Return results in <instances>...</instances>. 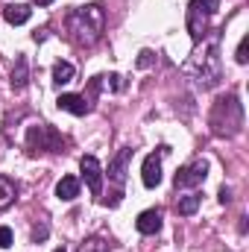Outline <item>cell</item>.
Returning a JSON list of instances; mask_svg holds the SVG:
<instances>
[{
    "mask_svg": "<svg viewBox=\"0 0 249 252\" xmlns=\"http://www.w3.org/2000/svg\"><path fill=\"white\" fill-rule=\"evenodd\" d=\"M27 82H30V64H27V56H18V62L12 67V88L21 91L27 88Z\"/></svg>",
    "mask_w": 249,
    "mask_h": 252,
    "instance_id": "cell-15",
    "label": "cell"
},
{
    "mask_svg": "<svg viewBox=\"0 0 249 252\" xmlns=\"http://www.w3.org/2000/svg\"><path fill=\"white\" fill-rule=\"evenodd\" d=\"M161 220H164L161 208H147V211H141V214H138L135 226H138V232H141V235H156V232L161 229Z\"/></svg>",
    "mask_w": 249,
    "mask_h": 252,
    "instance_id": "cell-9",
    "label": "cell"
},
{
    "mask_svg": "<svg viewBox=\"0 0 249 252\" xmlns=\"http://www.w3.org/2000/svg\"><path fill=\"white\" fill-rule=\"evenodd\" d=\"M44 238H47V226H41V229L35 226L32 229V241H44Z\"/></svg>",
    "mask_w": 249,
    "mask_h": 252,
    "instance_id": "cell-22",
    "label": "cell"
},
{
    "mask_svg": "<svg viewBox=\"0 0 249 252\" xmlns=\"http://www.w3.org/2000/svg\"><path fill=\"white\" fill-rule=\"evenodd\" d=\"M27 150L32 156L35 153H62L64 138L50 124H35V126L27 129Z\"/></svg>",
    "mask_w": 249,
    "mask_h": 252,
    "instance_id": "cell-5",
    "label": "cell"
},
{
    "mask_svg": "<svg viewBox=\"0 0 249 252\" xmlns=\"http://www.w3.org/2000/svg\"><path fill=\"white\" fill-rule=\"evenodd\" d=\"M205 176H208V161L205 158H196V161H190L185 167H179V173L173 176V185H176V190L193 188V185H202Z\"/></svg>",
    "mask_w": 249,
    "mask_h": 252,
    "instance_id": "cell-6",
    "label": "cell"
},
{
    "mask_svg": "<svg viewBox=\"0 0 249 252\" xmlns=\"http://www.w3.org/2000/svg\"><path fill=\"white\" fill-rule=\"evenodd\" d=\"M187 73H193L196 85L202 88H214L220 82V47H217V35L208 41V47L202 53H193V59L187 62Z\"/></svg>",
    "mask_w": 249,
    "mask_h": 252,
    "instance_id": "cell-3",
    "label": "cell"
},
{
    "mask_svg": "<svg viewBox=\"0 0 249 252\" xmlns=\"http://www.w3.org/2000/svg\"><path fill=\"white\" fill-rule=\"evenodd\" d=\"M73 73H76V70H73L70 62H56L53 64V85L62 88V85H67V82H73Z\"/></svg>",
    "mask_w": 249,
    "mask_h": 252,
    "instance_id": "cell-16",
    "label": "cell"
},
{
    "mask_svg": "<svg viewBox=\"0 0 249 252\" xmlns=\"http://www.w3.org/2000/svg\"><path fill=\"white\" fill-rule=\"evenodd\" d=\"M32 3H38V6H50L53 0H32Z\"/></svg>",
    "mask_w": 249,
    "mask_h": 252,
    "instance_id": "cell-25",
    "label": "cell"
},
{
    "mask_svg": "<svg viewBox=\"0 0 249 252\" xmlns=\"http://www.w3.org/2000/svg\"><path fill=\"white\" fill-rule=\"evenodd\" d=\"M9 247H12V229L0 226V250H9Z\"/></svg>",
    "mask_w": 249,
    "mask_h": 252,
    "instance_id": "cell-20",
    "label": "cell"
},
{
    "mask_svg": "<svg viewBox=\"0 0 249 252\" xmlns=\"http://www.w3.org/2000/svg\"><path fill=\"white\" fill-rule=\"evenodd\" d=\"M164 153H167V147H161V150H156V153H150V156L144 158L141 179H144L147 188H158V185H161V156H164Z\"/></svg>",
    "mask_w": 249,
    "mask_h": 252,
    "instance_id": "cell-8",
    "label": "cell"
},
{
    "mask_svg": "<svg viewBox=\"0 0 249 252\" xmlns=\"http://www.w3.org/2000/svg\"><path fill=\"white\" fill-rule=\"evenodd\" d=\"M109 250H112V247H109V241H106V238H100V235H94V238L82 241L76 252H109Z\"/></svg>",
    "mask_w": 249,
    "mask_h": 252,
    "instance_id": "cell-18",
    "label": "cell"
},
{
    "mask_svg": "<svg viewBox=\"0 0 249 252\" xmlns=\"http://www.w3.org/2000/svg\"><path fill=\"white\" fill-rule=\"evenodd\" d=\"M129 158H132V147H124L115 156V161L109 164V179H115L118 188H124V182H126V164H129Z\"/></svg>",
    "mask_w": 249,
    "mask_h": 252,
    "instance_id": "cell-10",
    "label": "cell"
},
{
    "mask_svg": "<svg viewBox=\"0 0 249 252\" xmlns=\"http://www.w3.org/2000/svg\"><path fill=\"white\" fill-rule=\"evenodd\" d=\"M67 32H70V41L79 44V47H94L103 32H106V12L97 6V3H88V6H79L67 15Z\"/></svg>",
    "mask_w": 249,
    "mask_h": 252,
    "instance_id": "cell-1",
    "label": "cell"
},
{
    "mask_svg": "<svg viewBox=\"0 0 249 252\" xmlns=\"http://www.w3.org/2000/svg\"><path fill=\"white\" fill-rule=\"evenodd\" d=\"M199 202H202V196H199L196 190H190V193H179V196H176V211H179L182 217H190V214H196Z\"/></svg>",
    "mask_w": 249,
    "mask_h": 252,
    "instance_id": "cell-13",
    "label": "cell"
},
{
    "mask_svg": "<svg viewBox=\"0 0 249 252\" xmlns=\"http://www.w3.org/2000/svg\"><path fill=\"white\" fill-rule=\"evenodd\" d=\"M56 196L64 199V202L76 199V196H79V179H76V176H62L59 185H56Z\"/></svg>",
    "mask_w": 249,
    "mask_h": 252,
    "instance_id": "cell-14",
    "label": "cell"
},
{
    "mask_svg": "<svg viewBox=\"0 0 249 252\" xmlns=\"http://www.w3.org/2000/svg\"><path fill=\"white\" fill-rule=\"evenodd\" d=\"M247 47H249V38L244 35V38H241V44H238V53H235V59H238V64H247V62H249Z\"/></svg>",
    "mask_w": 249,
    "mask_h": 252,
    "instance_id": "cell-19",
    "label": "cell"
},
{
    "mask_svg": "<svg viewBox=\"0 0 249 252\" xmlns=\"http://www.w3.org/2000/svg\"><path fill=\"white\" fill-rule=\"evenodd\" d=\"M220 0H190L187 6V32L193 41H202L208 35V24L217 15Z\"/></svg>",
    "mask_w": 249,
    "mask_h": 252,
    "instance_id": "cell-4",
    "label": "cell"
},
{
    "mask_svg": "<svg viewBox=\"0 0 249 252\" xmlns=\"http://www.w3.org/2000/svg\"><path fill=\"white\" fill-rule=\"evenodd\" d=\"M30 15H32V9H30V6H24V3H9V6L3 9V18H6V24H12V27L27 24V21H30Z\"/></svg>",
    "mask_w": 249,
    "mask_h": 252,
    "instance_id": "cell-12",
    "label": "cell"
},
{
    "mask_svg": "<svg viewBox=\"0 0 249 252\" xmlns=\"http://www.w3.org/2000/svg\"><path fill=\"white\" fill-rule=\"evenodd\" d=\"M53 252H64V247H59V250H53Z\"/></svg>",
    "mask_w": 249,
    "mask_h": 252,
    "instance_id": "cell-26",
    "label": "cell"
},
{
    "mask_svg": "<svg viewBox=\"0 0 249 252\" xmlns=\"http://www.w3.org/2000/svg\"><path fill=\"white\" fill-rule=\"evenodd\" d=\"M79 170H82V179H85L88 190L94 196H100L103 193V167H100V161L94 156H82L79 158Z\"/></svg>",
    "mask_w": 249,
    "mask_h": 252,
    "instance_id": "cell-7",
    "label": "cell"
},
{
    "mask_svg": "<svg viewBox=\"0 0 249 252\" xmlns=\"http://www.w3.org/2000/svg\"><path fill=\"white\" fill-rule=\"evenodd\" d=\"M150 62H153V53H150V50H144V53H141V59H138V67H147Z\"/></svg>",
    "mask_w": 249,
    "mask_h": 252,
    "instance_id": "cell-23",
    "label": "cell"
},
{
    "mask_svg": "<svg viewBox=\"0 0 249 252\" xmlns=\"http://www.w3.org/2000/svg\"><path fill=\"white\" fill-rule=\"evenodd\" d=\"M211 129L220 138H235L244 129V106H241V100L235 94L217 100V106L211 112Z\"/></svg>",
    "mask_w": 249,
    "mask_h": 252,
    "instance_id": "cell-2",
    "label": "cell"
},
{
    "mask_svg": "<svg viewBox=\"0 0 249 252\" xmlns=\"http://www.w3.org/2000/svg\"><path fill=\"white\" fill-rule=\"evenodd\" d=\"M15 196H18L15 182H12V179H6V176H0V211H3V208H9V205L15 202Z\"/></svg>",
    "mask_w": 249,
    "mask_h": 252,
    "instance_id": "cell-17",
    "label": "cell"
},
{
    "mask_svg": "<svg viewBox=\"0 0 249 252\" xmlns=\"http://www.w3.org/2000/svg\"><path fill=\"white\" fill-rule=\"evenodd\" d=\"M109 82H112V88L115 91H124V76H118V73H112V76H106Z\"/></svg>",
    "mask_w": 249,
    "mask_h": 252,
    "instance_id": "cell-21",
    "label": "cell"
},
{
    "mask_svg": "<svg viewBox=\"0 0 249 252\" xmlns=\"http://www.w3.org/2000/svg\"><path fill=\"white\" fill-rule=\"evenodd\" d=\"M229 199H232V190H229V188H226V185H223V188H220V202L226 205Z\"/></svg>",
    "mask_w": 249,
    "mask_h": 252,
    "instance_id": "cell-24",
    "label": "cell"
},
{
    "mask_svg": "<svg viewBox=\"0 0 249 252\" xmlns=\"http://www.w3.org/2000/svg\"><path fill=\"white\" fill-rule=\"evenodd\" d=\"M56 106H59L62 112L76 115V118H82V115H88V112H91V106H88V103H85V97H79V94H62V97L56 100Z\"/></svg>",
    "mask_w": 249,
    "mask_h": 252,
    "instance_id": "cell-11",
    "label": "cell"
}]
</instances>
